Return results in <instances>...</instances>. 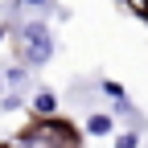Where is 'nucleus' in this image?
I'll return each mask as SVG.
<instances>
[{"mask_svg": "<svg viewBox=\"0 0 148 148\" xmlns=\"http://www.w3.org/2000/svg\"><path fill=\"white\" fill-rule=\"evenodd\" d=\"M4 148H78V127L49 115V119H33L16 140H8Z\"/></svg>", "mask_w": 148, "mask_h": 148, "instance_id": "nucleus-1", "label": "nucleus"}, {"mask_svg": "<svg viewBox=\"0 0 148 148\" xmlns=\"http://www.w3.org/2000/svg\"><path fill=\"white\" fill-rule=\"evenodd\" d=\"M53 58V37L41 21H29L21 25V62L25 66H45Z\"/></svg>", "mask_w": 148, "mask_h": 148, "instance_id": "nucleus-2", "label": "nucleus"}, {"mask_svg": "<svg viewBox=\"0 0 148 148\" xmlns=\"http://www.w3.org/2000/svg\"><path fill=\"white\" fill-rule=\"evenodd\" d=\"M33 111H37V119H49L53 111H58V95H53V90H37V99H33Z\"/></svg>", "mask_w": 148, "mask_h": 148, "instance_id": "nucleus-3", "label": "nucleus"}, {"mask_svg": "<svg viewBox=\"0 0 148 148\" xmlns=\"http://www.w3.org/2000/svg\"><path fill=\"white\" fill-rule=\"evenodd\" d=\"M86 132H90V136H111V115H103V111H95V115L86 119Z\"/></svg>", "mask_w": 148, "mask_h": 148, "instance_id": "nucleus-4", "label": "nucleus"}, {"mask_svg": "<svg viewBox=\"0 0 148 148\" xmlns=\"http://www.w3.org/2000/svg\"><path fill=\"white\" fill-rule=\"evenodd\" d=\"M115 148H140V136L136 132H123V136H115Z\"/></svg>", "mask_w": 148, "mask_h": 148, "instance_id": "nucleus-5", "label": "nucleus"}, {"mask_svg": "<svg viewBox=\"0 0 148 148\" xmlns=\"http://www.w3.org/2000/svg\"><path fill=\"white\" fill-rule=\"evenodd\" d=\"M4 78H8L12 86H21V82L29 78V74H25V66H12V70H4Z\"/></svg>", "mask_w": 148, "mask_h": 148, "instance_id": "nucleus-6", "label": "nucleus"}, {"mask_svg": "<svg viewBox=\"0 0 148 148\" xmlns=\"http://www.w3.org/2000/svg\"><path fill=\"white\" fill-rule=\"evenodd\" d=\"M103 90H107V95H111V99H115V103L123 99V86H119V82H103Z\"/></svg>", "mask_w": 148, "mask_h": 148, "instance_id": "nucleus-7", "label": "nucleus"}, {"mask_svg": "<svg viewBox=\"0 0 148 148\" xmlns=\"http://www.w3.org/2000/svg\"><path fill=\"white\" fill-rule=\"evenodd\" d=\"M25 4H37V8H49V0H25Z\"/></svg>", "mask_w": 148, "mask_h": 148, "instance_id": "nucleus-8", "label": "nucleus"}, {"mask_svg": "<svg viewBox=\"0 0 148 148\" xmlns=\"http://www.w3.org/2000/svg\"><path fill=\"white\" fill-rule=\"evenodd\" d=\"M0 41H4V25H0Z\"/></svg>", "mask_w": 148, "mask_h": 148, "instance_id": "nucleus-9", "label": "nucleus"}, {"mask_svg": "<svg viewBox=\"0 0 148 148\" xmlns=\"http://www.w3.org/2000/svg\"><path fill=\"white\" fill-rule=\"evenodd\" d=\"M0 90H4V74H0Z\"/></svg>", "mask_w": 148, "mask_h": 148, "instance_id": "nucleus-10", "label": "nucleus"}]
</instances>
